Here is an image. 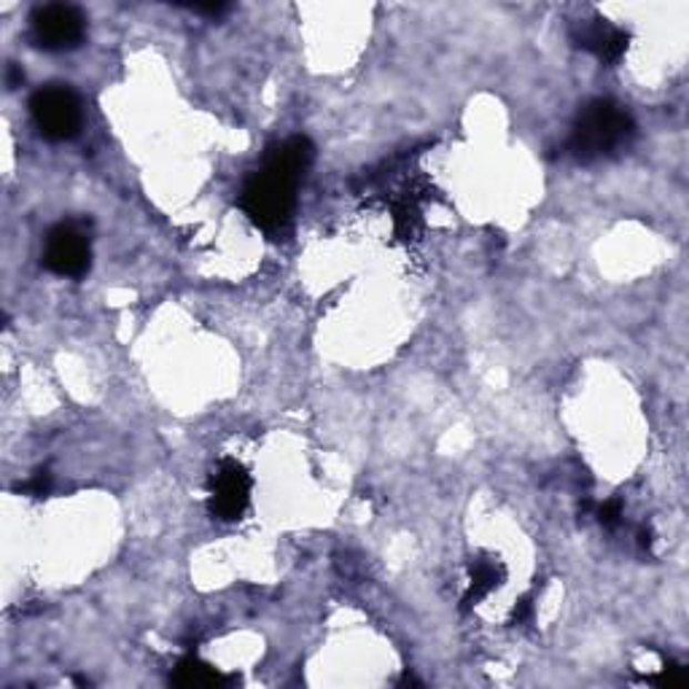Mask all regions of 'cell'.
Instances as JSON below:
<instances>
[{"label": "cell", "instance_id": "obj_11", "mask_svg": "<svg viewBox=\"0 0 689 689\" xmlns=\"http://www.w3.org/2000/svg\"><path fill=\"white\" fill-rule=\"evenodd\" d=\"M598 520L604 528H617L619 520H622V504L617 501V498H611V501L600 504L598 507Z\"/></svg>", "mask_w": 689, "mask_h": 689}, {"label": "cell", "instance_id": "obj_14", "mask_svg": "<svg viewBox=\"0 0 689 689\" xmlns=\"http://www.w3.org/2000/svg\"><path fill=\"white\" fill-rule=\"evenodd\" d=\"M638 545H641L644 549L652 547V530H641V534H638Z\"/></svg>", "mask_w": 689, "mask_h": 689}, {"label": "cell", "instance_id": "obj_4", "mask_svg": "<svg viewBox=\"0 0 689 689\" xmlns=\"http://www.w3.org/2000/svg\"><path fill=\"white\" fill-rule=\"evenodd\" d=\"M251 490H254V479L240 460H219L207 479V509L216 520L235 523L249 509Z\"/></svg>", "mask_w": 689, "mask_h": 689}, {"label": "cell", "instance_id": "obj_10", "mask_svg": "<svg viewBox=\"0 0 689 689\" xmlns=\"http://www.w3.org/2000/svg\"><path fill=\"white\" fill-rule=\"evenodd\" d=\"M649 681H652V685H657V687H685L687 676H685V668L681 666H666V668H660V673L652 676Z\"/></svg>", "mask_w": 689, "mask_h": 689}, {"label": "cell", "instance_id": "obj_7", "mask_svg": "<svg viewBox=\"0 0 689 689\" xmlns=\"http://www.w3.org/2000/svg\"><path fill=\"white\" fill-rule=\"evenodd\" d=\"M579 47L587 49L590 54H596L604 65H617L628 52L630 36L625 30L615 28L606 19H596V22H585L579 28L577 36Z\"/></svg>", "mask_w": 689, "mask_h": 689}, {"label": "cell", "instance_id": "obj_12", "mask_svg": "<svg viewBox=\"0 0 689 689\" xmlns=\"http://www.w3.org/2000/svg\"><path fill=\"white\" fill-rule=\"evenodd\" d=\"M49 488H52V477H49V472H36L33 479L30 483H24V493H30V496H47Z\"/></svg>", "mask_w": 689, "mask_h": 689}, {"label": "cell", "instance_id": "obj_5", "mask_svg": "<svg viewBox=\"0 0 689 689\" xmlns=\"http://www.w3.org/2000/svg\"><path fill=\"white\" fill-rule=\"evenodd\" d=\"M30 22H33V41L47 52H71L87 38V17L68 3L41 6Z\"/></svg>", "mask_w": 689, "mask_h": 689}, {"label": "cell", "instance_id": "obj_3", "mask_svg": "<svg viewBox=\"0 0 689 689\" xmlns=\"http://www.w3.org/2000/svg\"><path fill=\"white\" fill-rule=\"evenodd\" d=\"M30 113H33L38 132L47 141L57 143L71 141V138L79 135L81 124H84V109H81L79 94L65 84H52L38 90L33 100H30Z\"/></svg>", "mask_w": 689, "mask_h": 689}, {"label": "cell", "instance_id": "obj_8", "mask_svg": "<svg viewBox=\"0 0 689 689\" xmlns=\"http://www.w3.org/2000/svg\"><path fill=\"white\" fill-rule=\"evenodd\" d=\"M504 579H507V571H504V566L498 560L493 558L472 560L469 585H466L464 592V609H472V606H477L479 600L488 598L493 590H498V587L504 585Z\"/></svg>", "mask_w": 689, "mask_h": 689}, {"label": "cell", "instance_id": "obj_6", "mask_svg": "<svg viewBox=\"0 0 689 689\" xmlns=\"http://www.w3.org/2000/svg\"><path fill=\"white\" fill-rule=\"evenodd\" d=\"M43 264L49 273L60 277H81L90 273L92 245L87 232L73 221L57 224L43 243Z\"/></svg>", "mask_w": 689, "mask_h": 689}, {"label": "cell", "instance_id": "obj_1", "mask_svg": "<svg viewBox=\"0 0 689 689\" xmlns=\"http://www.w3.org/2000/svg\"><path fill=\"white\" fill-rule=\"evenodd\" d=\"M313 162V143L296 135L275 143L262 168L251 175L240 194V205L262 232L277 235L288 226L296 207V189Z\"/></svg>", "mask_w": 689, "mask_h": 689}, {"label": "cell", "instance_id": "obj_2", "mask_svg": "<svg viewBox=\"0 0 689 689\" xmlns=\"http://www.w3.org/2000/svg\"><path fill=\"white\" fill-rule=\"evenodd\" d=\"M634 135L636 122L622 105L615 100H592L579 111L568 149L579 162L609 160L628 149Z\"/></svg>", "mask_w": 689, "mask_h": 689}, {"label": "cell", "instance_id": "obj_13", "mask_svg": "<svg viewBox=\"0 0 689 689\" xmlns=\"http://www.w3.org/2000/svg\"><path fill=\"white\" fill-rule=\"evenodd\" d=\"M530 617H534V600H530V596H526L517 600L515 611H511V619H515L517 625H523V622H528Z\"/></svg>", "mask_w": 689, "mask_h": 689}, {"label": "cell", "instance_id": "obj_9", "mask_svg": "<svg viewBox=\"0 0 689 689\" xmlns=\"http://www.w3.org/2000/svg\"><path fill=\"white\" fill-rule=\"evenodd\" d=\"M173 685L179 687H224L230 685L224 673L216 671L213 666L207 662L197 660V657H186V660L179 662L173 673Z\"/></svg>", "mask_w": 689, "mask_h": 689}]
</instances>
